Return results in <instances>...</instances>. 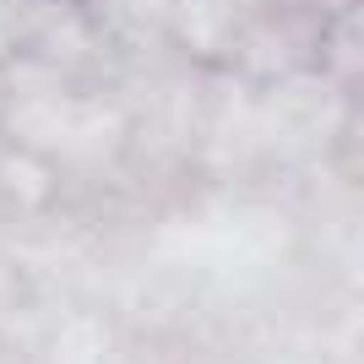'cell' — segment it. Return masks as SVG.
<instances>
[{
    "label": "cell",
    "instance_id": "obj_3",
    "mask_svg": "<svg viewBox=\"0 0 364 364\" xmlns=\"http://www.w3.org/2000/svg\"><path fill=\"white\" fill-rule=\"evenodd\" d=\"M0 44H6V22H0Z\"/></svg>",
    "mask_w": 364,
    "mask_h": 364
},
{
    "label": "cell",
    "instance_id": "obj_2",
    "mask_svg": "<svg viewBox=\"0 0 364 364\" xmlns=\"http://www.w3.org/2000/svg\"><path fill=\"white\" fill-rule=\"evenodd\" d=\"M228 11H234L228 0H180V6H174V16H180V33H185L196 49H207L213 38H223Z\"/></svg>",
    "mask_w": 364,
    "mask_h": 364
},
{
    "label": "cell",
    "instance_id": "obj_1",
    "mask_svg": "<svg viewBox=\"0 0 364 364\" xmlns=\"http://www.w3.org/2000/svg\"><path fill=\"white\" fill-rule=\"evenodd\" d=\"M11 131L38 147H87V141H109L120 125L104 104H76L60 92H22V104L11 109Z\"/></svg>",
    "mask_w": 364,
    "mask_h": 364
}]
</instances>
